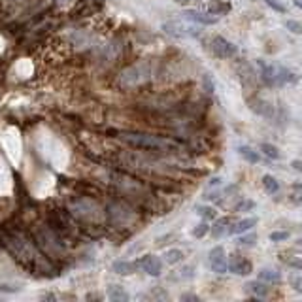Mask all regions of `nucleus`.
Returning <instances> with one entry per match:
<instances>
[{
	"label": "nucleus",
	"mask_w": 302,
	"mask_h": 302,
	"mask_svg": "<svg viewBox=\"0 0 302 302\" xmlns=\"http://www.w3.org/2000/svg\"><path fill=\"white\" fill-rule=\"evenodd\" d=\"M202 8H204V12L221 17V16H225V14L231 12L232 6H231V2H227V0H208V2H204Z\"/></svg>",
	"instance_id": "obj_10"
},
{
	"label": "nucleus",
	"mask_w": 302,
	"mask_h": 302,
	"mask_svg": "<svg viewBox=\"0 0 302 302\" xmlns=\"http://www.w3.org/2000/svg\"><path fill=\"white\" fill-rule=\"evenodd\" d=\"M238 151H240V155H242L244 159L248 160V162H251V164H257V162L261 160V157H259V153H257L255 149H251L249 145H242V147H240Z\"/></svg>",
	"instance_id": "obj_19"
},
{
	"label": "nucleus",
	"mask_w": 302,
	"mask_h": 302,
	"mask_svg": "<svg viewBox=\"0 0 302 302\" xmlns=\"http://www.w3.org/2000/svg\"><path fill=\"white\" fill-rule=\"evenodd\" d=\"M287 238H289V232L287 231H276L270 234V240L272 242H285Z\"/></svg>",
	"instance_id": "obj_29"
},
{
	"label": "nucleus",
	"mask_w": 302,
	"mask_h": 302,
	"mask_svg": "<svg viewBox=\"0 0 302 302\" xmlns=\"http://www.w3.org/2000/svg\"><path fill=\"white\" fill-rule=\"evenodd\" d=\"M278 81H280V85H285V83H297V81H299V76H297L293 70L285 68V66H280V68H278Z\"/></svg>",
	"instance_id": "obj_16"
},
{
	"label": "nucleus",
	"mask_w": 302,
	"mask_h": 302,
	"mask_svg": "<svg viewBox=\"0 0 302 302\" xmlns=\"http://www.w3.org/2000/svg\"><path fill=\"white\" fill-rule=\"evenodd\" d=\"M166 263L168 265H176V263H181V259H183V251L181 249H170V251H166Z\"/></svg>",
	"instance_id": "obj_23"
},
{
	"label": "nucleus",
	"mask_w": 302,
	"mask_h": 302,
	"mask_svg": "<svg viewBox=\"0 0 302 302\" xmlns=\"http://www.w3.org/2000/svg\"><path fill=\"white\" fill-rule=\"evenodd\" d=\"M259 149L267 155L268 159H272V160L280 159V151H278V147H276V145H272V143H268V142L261 143V147H259Z\"/></svg>",
	"instance_id": "obj_21"
},
{
	"label": "nucleus",
	"mask_w": 302,
	"mask_h": 302,
	"mask_svg": "<svg viewBox=\"0 0 302 302\" xmlns=\"http://www.w3.org/2000/svg\"><path fill=\"white\" fill-rule=\"evenodd\" d=\"M0 291H6V293H8V291H10V293H17L19 289L17 287H14V289H12V287H8V285H0Z\"/></svg>",
	"instance_id": "obj_36"
},
{
	"label": "nucleus",
	"mask_w": 302,
	"mask_h": 302,
	"mask_svg": "<svg viewBox=\"0 0 302 302\" xmlns=\"http://www.w3.org/2000/svg\"><path fill=\"white\" fill-rule=\"evenodd\" d=\"M259 278H261V282H268V284H274V285L282 282V274L278 270H270V268H263L259 272Z\"/></svg>",
	"instance_id": "obj_18"
},
{
	"label": "nucleus",
	"mask_w": 302,
	"mask_h": 302,
	"mask_svg": "<svg viewBox=\"0 0 302 302\" xmlns=\"http://www.w3.org/2000/svg\"><path fill=\"white\" fill-rule=\"evenodd\" d=\"M138 267L142 268L147 276H153V278L160 276V272H162V263H160L159 257H155V255H145V257H142L138 261Z\"/></svg>",
	"instance_id": "obj_7"
},
{
	"label": "nucleus",
	"mask_w": 302,
	"mask_h": 302,
	"mask_svg": "<svg viewBox=\"0 0 302 302\" xmlns=\"http://www.w3.org/2000/svg\"><path fill=\"white\" fill-rule=\"evenodd\" d=\"M257 242V234L255 232H249V234H244L238 238V246H253Z\"/></svg>",
	"instance_id": "obj_24"
},
{
	"label": "nucleus",
	"mask_w": 302,
	"mask_h": 302,
	"mask_svg": "<svg viewBox=\"0 0 302 302\" xmlns=\"http://www.w3.org/2000/svg\"><path fill=\"white\" fill-rule=\"evenodd\" d=\"M229 229H231V217H221L213 223V227H210L213 238H221V236L229 234Z\"/></svg>",
	"instance_id": "obj_12"
},
{
	"label": "nucleus",
	"mask_w": 302,
	"mask_h": 302,
	"mask_svg": "<svg viewBox=\"0 0 302 302\" xmlns=\"http://www.w3.org/2000/svg\"><path fill=\"white\" fill-rule=\"evenodd\" d=\"M117 138L134 149L149 151V153H179L181 151V145L176 140L147 134V132H119Z\"/></svg>",
	"instance_id": "obj_1"
},
{
	"label": "nucleus",
	"mask_w": 302,
	"mask_h": 302,
	"mask_svg": "<svg viewBox=\"0 0 302 302\" xmlns=\"http://www.w3.org/2000/svg\"><path fill=\"white\" fill-rule=\"evenodd\" d=\"M265 2H267V6H270V8H272L274 12H278V14H285V12H287V8H285L280 0H265Z\"/></svg>",
	"instance_id": "obj_28"
},
{
	"label": "nucleus",
	"mask_w": 302,
	"mask_h": 302,
	"mask_svg": "<svg viewBox=\"0 0 302 302\" xmlns=\"http://www.w3.org/2000/svg\"><path fill=\"white\" fill-rule=\"evenodd\" d=\"M183 16L189 19V21L198 23V25H215L219 21L217 16H212V14L204 12V10H187Z\"/></svg>",
	"instance_id": "obj_9"
},
{
	"label": "nucleus",
	"mask_w": 302,
	"mask_h": 302,
	"mask_svg": "<svg viewBox=\"0 0 302 302\" xmlns=\"http://www.w3.org/2000/svg\"><path fill=\"white\" fill-rule=\"evenodd\" d=\"M147 66L145 64H134L130 68H127L125 72L119 74V85L123 89H132L136 85H142L143 81L147 79Z\"/></svg>",
	"instance_id": "obj_2"
},
{
	"label": "nucleus",
	"mask_w": 302,
	"mask_h": 302,
	"mask_svg": "<svg viewBox=\"0 0 302 302\" xmlns=\"http://www.w3.org/2000/svg\"><path fill=\"white\" fill-rule=\"evenodd\" d=\"M257 66H259V78H261V81L265 83V85H280V81H278V70L276 68H272V66H268L267 63H263V61H257Z\"/></svg>",
	"instance_id": "obj_8"
},
{
	"label": "nucleus",
	"mask_w": 302,
	"mask_h": 302,
	"mask_svg": "<svg viewBox=\"0 0 302 302\" xmlns=\"http://www.w3.org/2000/svg\"><path fill=\"white\" fill-rule=\"evenodd\" d=\"M253 208H255V202H253V200H248V198L240 200V202L234 206L236 212H249V210H253Z\"/></svg>",
	"instance_id": "obj_25"
},
{
	"label": "nucleus",
	"mask_w": 302,
	"mask_h": 302,
	"mask_svg": "<svg viewBox=\"0 0 302 302\" xmlns=\"http://www.w3.org/2000/svg\"><path fill=\"white\" fill-rule=\"evenodd\" d=\"M181 301H195V302H198L200 299H198L196 295H191V293H187V295H181Z\"/></svg>",
	"instance_id": "obj_34"
},
{
	"label": "nucleus",
	"mask_w": 302,
	"mask_h": 302,
	"mask_svg": "<svg viewBox=\"0 0 302 302\" xmlns=\"http://www.w3.org/2000/svg\"><path fill=\"white\" fill-rule=\"evenodd\" d=\"M285 29L291 31L293 34H302V23H299V21H293V19L285 21Z\"/></svg>",
	"instance_id": "obj_26"
},
{
	"label": "nucleus",
	"mask_w": 302,
	"mask_h": 302,
	"mask_svg": "<svg viewBox=\"0 0 302 302\" xmlns=\"http://www.w3.org/2000/svg\"><path fill=\"white\" fill-rule=\"evenodd\" d=\"M219 181H221L219 178H213L212 181H210V187H212V185H213V187H215V185H219Z\"/></svg>",
	"instance_id": "obj_38"
},
{
	"label": "nucleus",
	"mask_w": 302,
	"mask_h": 302,
	"mask_svg": "<svg viewBox=\"0 0 302 302\" xmlns=\"http://www.w3.org/2000/svg\"><path fill=\"white\" fill-rule=\"evenodd\" d=\"M204 87H206V91H208V93H212V91H213V81L210 79V76H208V74L204 76Z\"/></svg>",
	"instance_id": "obj_32"
},
{
	"label": "nucleus",
	"mask_w": 302,
	"mask_h": 302,
	"mask_svg": "<svg viewBox=\"0 0 302 302\" xmlns=\"http://www.w3.org/2000/svg\"><path fill=\"white\" fill-rule=\"evenodd\" d=\"M249 108L257 113V115H261V117H267V119H272L274 117V106L268 102V100H265V98H261V96H251L248 100Z\"/></svg>",
	"instance_id": "obj_6"
},
{
	"label": "nucleus",
	"mask_w": 302,
	"mask_h": 302,
	"mask_svg": "<svg viewBox=\"0 0 302 302\" xmlns=\"http://www.w3.org/2000/svg\"><path fill=\"white\" fill-rule=\"evenodd\" d=\"M108 299L111 301H128V293L123 289V285H108Z\"/></svg>",
	"instance_id": "obj_17"
},
{
	"label": "nucleus",
	"mask_w": 302,
	"mask_h": 302,
	"mask_svg": "<svg viewBox=\"0 0 302 302\" xmlns=\"http://www.w3.org/2000/svg\"><path fill=\"white\" fill-rule=\"evenodd\" d=\"M291 287H293L297 293H302V276H293V278H291Z\"/></svg>",
	"instance_id": "obj_30"
},
{
	"label": "nucleus",
	"mask_w": 302,
	"mask_h": 302,
	"mask_svg": "<svg viewBox=\"0 0 302 302\" xmlns=\"http://www.w3.org/2000/svg\"><path fill=\"white\" fill-rule=\"evenodd\" d=\"M138 268V263H130V261H117L113 263V272L119 274V276H130L134 274Z\"/></svg>",
	"instance_id": "obj_14"
},
{
	"label": "nucleus",
	"mask_w": 302,
	"mask_h": 302,
	"mask_svg": "<svg viewBox=\"0 0 302 302\" xmlns=\"http://www.w3.org/2000/svg\"><path fill=\"white\" fill-rule=\"evenodd\" d=\"M291 200H293V202H297V204H302V195H301V193H297V191H295V193L291 195Z\"/></svg>",
	"instance_id": "obj_35"
},
{
	"label": "nucleus",
	"mask_w": 302,
	"mask_h": 302,
	"mask_svg": "<svg viewBox=\"0 0 302 302\" xmlns=\"http://www.w3.org/2000/svg\"><path fill=\"white\" fill-rule=\"evenodd\" d=\"M176 2H178V4H181V6H187L191 0H176Z\"/></svg>",
	"instance_id": "obj_39"
},
{
	"label": "nucleus",
	"mask_w": 302,
	"mask_h": 302,
	"mask_svg": "<svg viewBox=\"0 0 302 302\" xmlns=\"http://www.w3.org/2000/svg\"><path fill=\"white\" fill-rule=\"evenodd\" d=\"M196 212H198V215H200L204 221H210V219H215V217H217V212L213 210L212 206H196Z\"/></svg>",
	"instance_id": "obj_22"
},
{
	"label": "nucleus",
	"mask_w": 302,
	"mask_h": 302,
	"mask_svg": "<svg viewBox=\"0 0 302 302\" xmlns=\"http://www.w3.org/2000/svg\"><path fill=\"white\" fill-rule=\"evenodd\" d=\"M238 74H240V81H242L244 87H253L257 83V74H255V70L249 66L248 63L238 64Z\"/></svg>",
	"instance_id": "obj_11"
},
{
	"label": "nucleus",
	"mask_w": 302,
	"mask_h": 302,
	"mask_svg": "<svg viewBox=\"0 0 302 302\" xmlns=\"http://www.w3.org/2000/svg\"><path fill=\"white\" fill-rule=\"evenodd\" d=\"M293 189H295L297 193H301L302 195V183H295V185H293Z\"/></svg>",
	"instance_id": "obj_37"
},
{
	"label": "nucleus",
	"mask_w": 302,
	"mask_h": 302,
	"mask_svg": "<svg viewBox=\"0 0 302 302\" xmlns=\"http://www.w3.org/2000/svg\"><path fill=\"white\" fill-rule=\"evenodd\" d=\"M208 263L215 274H227L229 265H227V253L221 246H215L208 255Z\"/></svg>",
	"instance_id": "obj_4"
},
{
	"label": "nucleus",
	"mask_w": 302,
	"mask_h": 302,
	"mask_svg": "<svg viewBox=\"0 0 302 302\" xmlns=\"http://www.w3.org/2000/svg\"><path fill=\"white\" fill-rule=\"evenodd\" d=\"M227 265H229V270H231L232 274H236V276H248V274L253 272L251 261L246 259V257H242V255H238V253L231 255V259L227 261Z\"/></svg>",
	"instance_id": "obj_5"
},
{
	"label": "nucleus",
	"mask_w": 302,
	"mask_h": 302,
	"mask_svg": "<svg viewBox=\"0 0 302 302\" xmlns=\"http://www.w3.org/2000/svg\"><path fill=\"white\" fill-rule=\"evenodd\" d=\"M263 185H265V191H267L268 195H276V193L280 191L278 179L274 178V176H270V174H267V176L263 178Z\"/></svg>",
	"instance_id": "obj_20"
},
{
	"label": "nucleus",
	"mask_w": 302,
	"mask_h": 302,
	"mask_svg": "<svg viewBox=\"0 0 302 302\" xmlns=\"http://www.w3.org/2000/svg\"><path fill=\"white\" fill-rule=\"evenodd\" d=\"M255 225H257V219H255V217H246V219L234 223L231 229H229V234H242V232H248V231H251Z\"/></svg>",
	"instance_id": "obj_13"
},
{
	"label": "nucleus",
	"mask_w": 302,
	"mask_h": 302,
	"mask_svg": "<svg viewBox=\"0 0 302 302\" xmlns=\"http://www.w3.org/2000/svg\"><path fill=\"white\" fill-rule=\"evenodd\" d=\"M297 246H299V248H302V238L299 240V242H297Z\"/></svg>",
	"instance_id": "obj_41"
},
{
	"label": "nucleus",
	"mask_w": 302,
	"mask_h": 302,
	"mask_svg": "<svg viewBox=\"0 0 302 302\" xmlns=\"http://www.w3.org/2000/svg\"><path fill=\"white\" fill-rule=\"evenodd\" d=\"M208 232H210V225H208V221H204V223H200L195 231H193V236H195V238H202V236H206Z\"/></svg>",
	"instance_id": "obj_27"
},
{
	"label": "nucleus",
	"mask_w": 302,
	"mask_h": 302,
	"mask_svg": "<svg viewBox=\"0 0 302 302\" xmlns=\"http://www.w3.org/2000/svg\"><path fill=\"white\" fill-rule=\"evenodd\" d=\"M287 265L293 267V268H297V270H302V259H289Z\"/></svg>",
	"instance_id": "obj_31"
},
{
	"label": "nucleus",
	"mask_w": 302,
	"mask_h": 302,
	"mask_svg": "<svg viewBox=\"0 0 302 302\" xmlns=\"http://www.w3.org/2000/svg\"><path fill=\"white\" fill-rule=\"evenodd\" d=\"M246 289H248L255 299H267L268 297V287L263 282H249L246 285Z\"/></svg>",
	"instance_id": "obj_15"
},
{
	"label": "nucleus",
	"mask_w": 302,
	"mask_h": 302,
	"mask_svg": "<svg viewBox=\"0 0 302 302\" xmlns=\"http://www.w3.org/2000/svg\"><path fill=\"white\" fill-rule=\"evenodd\" d=\"M295 6H297V8H301V10H302V0H295Z\"/></svg>",
	"instance_id": "obj_40"
},
{
	"label": "nucleus",
	"mask_w": 302,
	"mask_h": 302,
	"mask_svg": "<svg viewBox=\"0 0 302 302\" xmlns=\"http://www.w3.org/2000/svg\"><path fill=\"white\" fill-rule=\"evenodd\" d=\"M208 48L217 59H232L238 51L236 46L232 42H229L227 38H223V36H213L210 40V44H208Z\"/></svg>",
	"instance_id": "obj_3"
},
{
	"label": "nucleus",
	"mask_w": 302,
	"mask_h": 302,
	"mask_svg": "<svg viewBox=\"0 0 302 302\" xmlns=\"http://www.w3.org/2000/svg\"><path fill=\"white\" fill-rule=\"evenodd\" d=\"M291 166H293V170H295V172H302V160L295 159L293 162H291Z\"/></svg>",
	"instance_id": "obj_33"
}]
</instances>
